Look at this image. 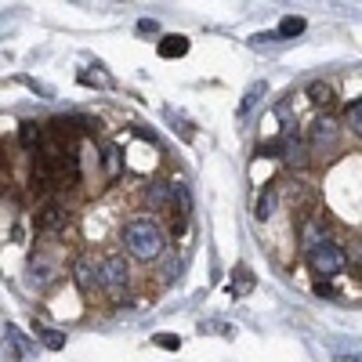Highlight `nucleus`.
<instances>
[{"instance_id":"f257e3e1","label":"nucleus","mask_w":362,"mask_h":362,"mask_svg":"<svg viewBox=\"0 0 362 362\" xmlns=\"http://www.w3.org/2000/svg\"><path fill=\"white\" fill-rule=\"evenodd\" d=\"M119 243H124V250H127L134 261L153 264V261H160L163 250H167V232H163V225L153 221V218H131L124 228H119Z\"/></svg>"},{"instance_id":"f03ea898","label":"nucleus","mask_w":362,"mask_h":362,"mask_svg":"<svg viewBox=\"0 0 362 362\" xmlns=\"http://www.w3.org/2000/svg\"><path fill=\"white\" fill-rule=\"evenodd\" d=\"M305 261H308V268L315 272L319 279H322V276L329 279V276H341V272L348 268V250L337 247L334 239H326V243H319L315 250L305 254Z\"/></svg>"},{"instance_id":"7ed1b4c3","label":"nucleus","mask_w":362,"mask_h":362,"mask_svg":"<svg viewBox=\"0 0 362 362\" xmlns=\"http://www.w3.org/2000/svg\"><path fill=\"white\" fill-rule=\"evenodd\" d=\"M131 286V264L124 261V254H112L102 261V290L109 297H124Z\"/></svg>"},{"instance_id":"20e7f679","label":"nucleus","mask_w":362,"mask_h":362,"mask_svg":"<svg viewBox=\"0 0 362 362\" xmlns=\"http://www.w3.org/2000/svg\"><path fill=\"white\" fill-rule=\"evenodd\" d=\"M69 221H73V210H69L66 203H58V199H51V203H44V206L37 210V232H44V235L62 232Z\"/></svg>"},{"instance_id":"39448f33","label":"nucleus","mask_w":362,"mask_h":362,"mask_svg":"<svg viewBox=\"0 0 362 362\" xmlns=\"http://www.w3.org/2000/svg\"><path fill=\"white\" fill-rule=\"evenodd\" d=\"M341 138V124L334 116H319L312 119V127H308V145H312V153H322V148H334Z\"/></svg>"},{"instance_id":"423d86ee","label":"nucleus","mask_w":362,"mask_h":362,"mask_svg":"<svg viewBox=\"0 0 362 362\" xmlns=\"http://www.w3.org/2000/svg\"><path fill=\"white\" fill-rule=\"evenodd\" d=\"M73 279H76V286H80V293H95V290H102V261H95V257H76L73 261Z\"/></svg>"},{"instance_id":"0eeeda50","label":"nucleus","mask_w":362,"mask_h":362,"mask_svg":"<svg viewBox=\"0 0 362 362\" xmlns=\"http://www.w3.org/2000/svg\"><path fill=\"white\" fill-rule=\"evenodd\" d=\"M18 145L29 148V153H40V148L47 145L44 127H40V124H22V127H18Z\"/></svg>"},{"instance_id":"6e6552de","label":"nucleus","mask_w":362,"mask_h":362,"mask_svg":"<svg viewBox=\"0 0 362 362\" xmlns=\"http://www.w3.org/2000/svg\"><path fill=\"white\" fill-rule=\"evenodd\" d=\"M283 160H286V167H308V160H312V145L308 141H286L283 145Z\"/></svg>"},{"instance_id":"1a4fd4ad","label":"nucleus","mask_w":362,"mask_h":362,"mask_svg":"<svg viewBox=\"0 0 362 362\" xmlns=\"http://www.w3.org/2000/svg\"><path fill=\"white\" fill-rule=\"evenodd\" d=\"M276 203H279V192H276V189H264V192L257 196V206H254V218H257V221H268L272 214H276Z\"/></svg>"},{"instance_id":"9d476101","label":"nucleus","mask_w":362,"mask_h":362,"mask_svg":"<svg viewBox=\"0 0 362 362\" xmlns=\"http://www.w3.org/2000/svg\"><path fill=\"white\" fill-rule=\"evenodd\" d=\"M189 54V37H163L160 40V58H185Z\"/></svg>"},{"instance_id":"9b49d317","label":"nucleus","mask_w":362,"mask_h":362,"mask_svg":"<svg viewBox=\"0 0 362 362\" xmlns=\"http://www.w3.org/2000/svg\"><path fill=\"white\" fill-rule=\"evenodd\" d=\"M319 243H326V232H322L319 221H308L305 232H300V247H305V254H308V250H315Z\"/></svg>"},{"instance_id":"f8f14e48","label":"nucleus","mask_w":362,"mask_h":362,"mask_svg":"<svg viewBox=\"0 0 362 362\" xmlns=\"http://www.w3.org/2000/svg\"><path fill=\"white\" fill-rule=\"evenodd\" d=\"M232 286H235V297H247L254 290V276H250V268L247 264H235L232 272Z\"/></svg>"},{"instance_id":"ddd939ff","label":"nucleus","mask_w":362,"mask_h":362,"mask_svg":"<svg viewBox=\"0 0 362 362\" xmlns=\"http://www.w3.org/2000/svg\"><path fill=\"white\" fill-rule=\"evenodd\" d=\"M308 98H312L315 105H334V102H337V90L329 87V83H322V80H315V83L308 87Z\"/></svg>"},{"instance_id":"4468645a","label":"nucleus","mask_w":362,"mask_h":362,"mask_svg":"<svg viewBox=\"0 0 362 362\" xmlns=\"http://www.w3.org/2000/svg\"><path fill=\"white\" fill-rule=\"evenodd\" d=\"M300 33H305V18H300V15H286V18L279 22V29H276V37H283V40L300 37Z\"/></svg>"},{"instance_id":"2eb2a0df","label":"nucleus","mask_w":362,"mask_h":362,"mask_svg":"<svg viewBox=\"0 0 362 362\" xmlns=\"http://www.w3.org/2000/svg\"><path fill=\"white\" fill-rule=\"evenodd\" d=\"M37 334H40V341H44L47 351L66 348V334H62V329H51V326H40V322H37Z\"/></svg>"},{"instance_id":"dca6fc26","label":"nucleus","mask_w":362,"mask_h":362,"mask_svg":"<svg viewBox=\"0 0 362 362\" xmlns=\"http://www.w3.org/2000/svg\"><path fill=\"white\" fill-rule=\"evenodd\" d=\"M4 362H22V341L11 326L4 329Z\"/></svg>"},{"instance_id":"f3484780","label":"nucleus","mask_w":362,"mask_h":362,"mask_svg":"<svg viewBox=\"0 0 362 362\" xmlns=\"http://www.w3.org/2000/svg\"><path fill=\"white\" fill-rule=\"evenodd\" d=\"M264 90H268L264 83H254V87L247 90V98H243V102H239V116H250V112L257 109V102L264 98Z\"/></svg>"},{"instance_id":"a211bd4d","label":"nucleus","mask_w":362,"mask_h":362,"mask_svg":"<svg viewBox=\"0 0 362 362\" xmlns=\"http://www.w3.org/2000/svg\"><path fill=\"white\" fill-rule=\"evenodd\" d=\"M344 124H348V131H351L355 138H362V98L348 105V112H344Z\"/></svg>"},{"instance_id":"6ab92c4d","label":"nucleus","mask_w":362,"mask_h":362,"mask_svg":"<svg viewBox=\"0 0 362 362\" xmlns=\"http://www.w3.org/2000/svg\"><path fill=\"white\" fill-rule=\"evenodd\" d=\"M119 156H124V153H119L116 145H105V148H102V163H105V174H109V177L119 174Z\"/></svg>"},{"instance_id":"aec40b11","label":"nucleus","mask_w":362,"mask_h":362,"mask_svg":"<svg viewBox=\"0 0 362 362\" xmlns=\"http://www.w3.org/2000/svg\"><path fill=\"white\" fill-rule=\"evenodd\" d=\"M80 80H83V83H98V87H109V83H112L105 69H83V73H80Z\"/></svg>"},{"instance_id":"412c9836","label":"nucleus","mask_w":362,"mask_h":362,"mask_svg":"<svg viewBox=\"0 0 362 362\" xmlns=\"http://www.w3.org/2000/svg\"><path fill=\"white\" fill-rule=\"evenodd\" d=\"M29 268H33V276H37L40 283H47V279H51V264H47L44 257H33V261H29Z\"/></svg>"},{"instance_id":"4be33fe9","label":"nucleus","mask_w":362,"mask_h":362,"mask_svg":"<svg viewBox=\"0 0 362 362\" xmlns=\"http://www.w3.org/2000/svg\"><path fill=\"white\" fill-rule=\"evenodd\" d=\"M153 341H156L160 348H167V351H177V348H181V337H174V334H156Z\"/></svg>"},{"instance_id":"5701e85b","label":"nucleus","mask_w":362,"mask_h":362,"mask_svg":"<svg viewBox=\"0 0 362 362\" xmlns=\"http://www.w3.org/2000/svg\"><path fill=\"white\" fill-rule=\"evenodd\" d=\"M138 33H145V37H148V33H160L156 18H141V22H138Z\"/></svg>"},{"instance_id":"b1692460","label":"nucleus","mask_w":362,"mask_h":362,"mask_svg":"<svg viewBox=\"0 0 362 362\" xmlns=\"http://www.w3.org/2000/svg\"><path fill=\"white\" fill-rule=\"evenodd\" d=\"M315 297H326V300H329V297H337V290L329 286V283H322V279H319V283H315Z\"/></svg>"},{"instance_id":"393cba45","label":"nucleus","mask_w":362,"mask_h":362,"mask_svg":"<svg viewBox=\"0 0 362 362\" xmlns=\"http://www.w3.org/2000/svg\"><path fill=\"white\" fill-rule=\"evenodd\" d=\"M348 257L355 261V268H362V239H355V243H351V254Z\"/></svg>"},{"instance_id":"a878e982","label":"nucleus","mask_w":362,"mask_h":362,"mask_svg":"<svg viewBox=\"0 0 362 362\" xmlns=\"http://www.w3.org/2000/svg\"><path fill=\"white\" fill-rule=\"evenodd\" d=\"M337 362H362V355H337Z\"/></svg>"}]
</instances>
